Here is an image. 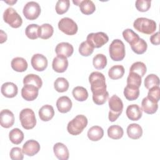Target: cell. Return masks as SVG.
<instances>
[{
    "mask_svg": "<svg viewBox=\"0 0 160 160\" xmlns=\"http://www.w3.org/2000/svg\"><path fill=\"white\" fill-rule=\"evenodd\" d=\"M89 81L92 94H102L107 91L106 78L102 73L98 71L91 72L89 76Z\"/></svg>",
    "mask_w": 160,
    "mask_h": 160,
    "instance_id": "1",
    "label": "cell"
},
{
    "mask_svg": "<svg viewBox=\"0 0 160 160\" xmlns=\"http://www.w3.org/2000/svg\"><path fill=\"white\" fill-rule=\"evenodd\" d=\"M88 125L87 118L82 114L77 115L71 121H70L67 126L68 132L73 136H77L81 134L84 129Z\"/></svg>",
    "mask_w": 160,
    "mask_h": 160,
    "instance_id": "2",
    "label": "cell"
},
{
    "mask_svg": "<svg viewBox=\"0 0 160 160\" xmlns=\"http://www.w3.org/2000/svg\"><path fill=\"white\" fill-rule=\"evenodd\" d=\"M108 104L110 109L108 118L111 122H114L121 114L123 110V103L120 98L114 94L109 99Z\"/></svg>",
    "mask_w": 160,
    "mask_h": 160,
    "instance_id": "3",
    "label": "cell"
},
{
    "mask_svg": "<svg viewBox=\"0 0 160 160\" xmlns=\"http://www.w3.org/2000/svg\"><path fill=\"white\" fill-rule=\"evenodd\" d=\"M133 27L137 31L145 34H151L156 29V23L154 20L146 18H138L133 22Z\"/></svg>",
    "mask_w": 160,
    "mask_h": 160,
    "instance_id": "4",
    "label": "cell"
},
{
    "mask_svg": "<svg viewBox=\"0 0 160 160\" xmlns=\"http://www.w3.org/2000/svg\"><path fill=\"white\" fill-rule=\"evenodd\" d=\"M109 52L112 60L114 61H122L126 54L124 42L118 39L113 40L109 45Z\"/></svg>",
    "mask_w": 160,
    "mask_h": 160,
    "instance_id": "5",
    "label": "cell"
},
{
    "mask_svg": "<svg viewBox=\"0 0 160 160\" xmlns=\"http://www.w3.org/2000/svg\"><path fill=\"white\" fill-rule=\"evenodd\" d=\"M19 120L22 128L25 129H31L36 124V119L34 111L29 108L21 110L19 113Z\"/></svg>",
    "mask_w": 160,
    "mask_h": 160,
    "instance_id": "6",
    "label": "cell"
},
{
    "mask_svg": "<svg viewBox=\"0 0 160 160\" xmlns=\"http://www.w3.org/2000/svg\"><path fill=\"white\" fill-rule=\"evenodd\" d=\"M3 19L5 22L13 28H18L22 24L21 17L12 8H8L4 11Z\"/></svg>",
    "mask_w": 160,
    "mask_h": 160,
    "instance_id": "7",
    "label": "cell"
},
{
    "mask_svg": "<svg viewBox=\"0 0 160 160\" xmlns=\"http://www.w3.org/2000/svg\"><path fill=\"white\" fill-rule=\"evenodd\" d=\"M109 41V37L103 32H92L88 35L86 41L94 48H99L106 44Z\"/></svg>",
    "mask_w": 160,
    "mask_h": 160,
    "instance_id": "8",
    "label": "cell"
},
{
    "mask_svg": "<svg viewBox=\"0 0 160 160\" xmlns=\"http://www.w3.org/2000/svg\"><path fill=\"white\" fill-rule=\"evenodd\" d=\"M59 29L64 34L69 36L74 35L78 32L77 24L69 18H63L58 22Z\"/></svg>",
    "mask_w": 160,
    "mask_h": 160,
    "instance_id": "9",
    "label": "cell"
},
{
    "mask_svg": "<svg viewBox=\"0 0 160 160\" xmlns=\"http://www.w3.org/2000/svg\"><path fill=\"white\" fill-rule=\"evenodd\" d=\"M40 5L35 1H30L24 6L22 12L24 17L29 20L36 19L41 14Z\"/></svg>",
    "mask_w": 160,
    "mask_h": 160,
    "instance_id": "10",
    "label": "cell"
},
{
    "mask_svg": "<svg viewBox=\"0 0 160 160\" xmlns=\"http://www.w3.org/2000/svg\"><path fill=\"white\" fill-rule=\"evenodd\" d=\"M31 63L34 68L37 71H43L48 66V59L46 56L41 54H35L32 56L31 60Z\"/></svg>",
    "mask_w": 160,
    "mask_h": 160,
    "instance_id": "11",
    "label": "cell"
},
{
    "mask_svg": "<svg viewBox=\"0 0 160 160\" xmlns=\"http://www.w3.org/2000/svg\"><path fill=\"white\" fill-rule=\"evenodd\" d=\"M39 93V89L31 84H24L21 89V96L24 99L28 101L35 100Z\"/></svg>",
    "mask_w": 160,
    "mask_h": 160,
    "instance_id": "12",
    "label": "cell"
},
{
    "mask_svg": "<svg viewBox=\"0 0 160 160\" xmlns=\"http://www.w3.org/2000/svg\"><path fill=\"white\" fill-rule=\"evenodd\" d=\"M52 67L54 71L62 73L66 71L68 67V60L66 57L62 55H58L53 59Z\"/></svg>",
    "mask_w": 160,
    "mask_h": 160,
    "instance_id": "13",
    "label": "cell"
},
{
    "mask_svg": "<svg viewBox=\"0 0 160 160\" xmlns=\"http://www.w3.org/2000/svg\"><path fill=\"white\" fill-rule=\"evenodd\" d=\"M22 152L25 155L33 156L36 154L40 150L39 143L33 139L27 141L22 146Z\"/></svg>",
    "mask_w": 160,
    "mask_h": 160,
    "instance_id": "14",
    "label": "cell"
},
{
    "mask_svg": "<svg viewBox=\"0 0 160 160\" xmlns=\"http://www.w3.org/2000/svg\"><path fill=\"white\" fill-rule=\"evenodd\" d=\"M14 122V116L9 109H3L0 112V124L4 128H11Z\"/></svg>",
    "mask_w": 160,
    "mask_h": 160,
    "instance_id": "15",
    "label": "cell"
},
{
    "mask_svg": "<svg viewBox=\"0 0 160 160\" xmlns=\"http://www.w3.org/2000/svg\"><path fill=\"white\" fill-rule=\"evenodd\" d=\"M1 91L4 97L8 98H12L18 94V89L14 83L7 82L1 86Z\"/></svg>",
    "mask_w": 160,
    "mask_h": 160,
    "instance_id": "16",
    "label": "cell"
},
{
    "mask_svg": "<svg viewBox=\"0 0 160 160\" xmlns=\"http://www.w3.org/2000/svg\"><path fill=\"white\" fill-rule=\"evenodd\" d=\"M53 152L55 156L60 160L69 159V153L68 148L62 142H57L53 146Z\"/></svg>",
    "mask_w": 160,
    "mask_h": 160,
    "instance_id": "17",
    "label": "cell"
},
{
    "mask_svg": "<svg viewBox=\"0 0 160 160\" xmlns=\"http://www.w3.org/2000/svg\"><path fill=\"white\" fill-rule=\"evenodd\" d=\"M141 109L145 113L152 114L157 111L158 109V102L154 101L147 96L142 100Z\"/></svg>",
    "mask_w": 160,
    "mask_h": 160,
    "instance_id": "18",
    "label": "cell"
},
{
    "mask_svg": "<svg viewBox=\"0 0 160 160\" xmlns=\"http://www.w3.org/2000/svg\"><path fill=\"white\" fill-rule=\"evenodd\" d=\"M72 103L71 99L66 96L59 98L56 101V107L58 110L61 113H66L72 108Z\"/></svg>",
    "mask_w": 160,
    "mask_h": 160,
    "instance_id": "19",
    "label": "cell"
},
{
    "mask_svg": "<svg viewBox=\"0 0 160 160\" xmlns=\"http://www.w3.org/2000/svg\"><path fill=\"white\" fill-rule=\"evenodd\" d=\"M126 114L131 121H138L142 117V110L138 104H131L128 106Z\"/></svg>",
    "mask_w": 160,
    "mask_h": 160,
    "instance_id": "20",
    "label": "cell"
},
{
    "mask_svg": "<svg viewBox=\"0 0 160 160\" xmlns=\"http://www.w3.org/2000/svg\"><path fill=\"white\" fill-rule=\"evenodd\" d=\"M55 52L57 55H62L66 58L71 56L74 52L73 46L69 42H62L56 46Z\"/></svg>",
    "mask_w": 160,
    "mask_h": 160,
    "instance_id": "21",
    "label": "cell"
},
{
    "mask_svg": "<svg viewBox=\"0 0 160 160\" xmlns=\"http://www.w3.org/2000/svg\"><path fill=\"white\" fill-rule=\"evenodd\" d=\"M39 116L42 121H49L54 116V110L52 106L46 104L39 110Z\"/></svg>",
    "mask_w": 160,
    "mask_h": 160,
    "instance_id": "22",
    "label": "cell"
},
{
    "mask_svg": "<svg viewBox=\"0 0 160 160\" xmlns=\"http://www.w3.org/2000/svg\"><path fill=\"white\" fill-rule=\"evenodd\" d=\"M127 134L131 139H138L142 135V129L138 124H130L127 128Z\"/></svg>",
    "mask_w": 160,
    "mask_h": 160,
    "instance_id": "23",
    "label": "cell"
},
{
    "mask_svg": "<svg viewBox=\"0 0 160 160\" xmlns=\"http://www.w3.org/2000/svg\"><path fill=\"white\" fill-rule=\"evenodd\" d=\"M11 68L17 72H24L28 68V62L25 59L21 57H16L12 59L11 62Z\"/></svg>",
    "mask_w": 160,
    "mask_h": 160,
    "instance_id": "24",
    "label": "cell"
},
{
    "mask_svg": "<svg viewBox=\"0 0 160 160\" xmlns=\"http://www.w3.org/2000/svg\"><path fill=\"white\" fill-rule=\"evenodd\" d=\"M87 135L91 141H98L103 137L104 131L101 127L94 126L89 129Z\"/></svg>",
    "mask_w": 160,
    "mask_h": 160,
    "instance_id": "25",
    "label": "cell"
},
{
    "mask_svg": "<svg viewBox=\"0 0 160 160\" xmlns=\"http://www.w3.org/2000/svg\"><path fill=\"white\" fill-rule=\"evenodd\" d=\"M79 7L81 12L85 15H90L96 10L95 4L91 0L80 1Z\"/></svg>",
    "mask_w": 160,
    "mask_h": 160,
    "instance_id": "26",
    "label": "cell"
},
{
    "mask_svg": "<svg viewBox=\"0 0 160 160\" xmlns=\"http://www.w3.org/2000/svg\"><path fill=\"white\" fill-rule=\"evenodd\" d=\"M124 96L128 101L136 100L139 96V88L127 84L124 89Z\"/></svg>",
    "mask_w": 160,
    "mask_h": 160,
    "instance_id": "27",
    "label": "cell"
},
{
    "mask_svg": "<svg viewBox=\"0 0 160 160\" xmlns=\"http://www.w3.org/2000/svg\"><path fill=\"white\" fill-rule=\"evenodd\" d=\"M23 84L24 85L31 84L39 89L42 85V81L41 78L38 75L34 74H29L24 78Z\"/></svg>",
    "mask_w": 160,
    "mask_h": 160,
    "instance_id": "28",
    "label": "cell"
},
{
    "mask_svg": "<svg viewBox=\"0 0 160 160\" xmlns=\"http://www.w3.org/2000/svg\"><path fill=\"white\" fill-rule=\"evenodd\" d=\"M74 98L78 101H84L88 98V92L87 89L82 86L75 87L72 91Z\"/></svg>",
    "mask_w": 160,
    "mask_h": 160,
    "instance_id": "29",
    "label": "cell"
},
{
    "mask_svg": "<svg viewBox=\"0 0 160 160\" xmlns=\"http://www.w3.org/2000/svg\"><path fill=\"white\" fill-rule=\"evenodd\" d=\"M124 74V68L122 65L112 66L108 71V76L111 79L116 80L121 78Z\"/></svg>",
    "mask_w": 160,
    "mask_h": 160,
    "instance_id": "30",
    "label": "cell"
},
{
    "mask_svg": "<svg viewBox=\"0 0 160 160\" xmlns=\"http://www.w3.org/2000/svg\"><path fill=\"white\" fill-rule=\"evenodd\" d=\"M124 134L122 128L118 125H112L108 129V136L112 139H119Z\"/></svg>",
    "mask_w": 160,
    "mask_h": 160,
    "instance_id": "31",
    "label": "cell"
},
{
    "mask_svg": "<svg viewBox=\"0 0 160 160\" xmlns=\"http://www.w3.org/2000/svg\"><path fill=\"white\" fill-rule=\"evenodd\" d=\"M9 138L12 143L19 144L24 139V133L19 128H14L9 132Z\"/></svg>",
    "mask_w": 160,
    "mask_h": 160,
    "instance_id": "32",
    "label": "cell"
},
{
    "mask_svg": "<svg viewBox=\"0 0 160 160\" xmlns=\"http://www.w3.org/2000/svg\"><path fill=\"white\" fill-rule=\"evenodd\" d=\"M54 32L53 27L48 23L43 24L39 26V38L42 39H48L50 38Z\"/></svg>",
    "mask_w": 160,
    "mask_h": 160,
    "instance_id": "33",
    "label": "cell"
},
{
    "mask_svg": "<svg viewBox=\"0 0 160 160\" xmlns=\"http://www.w3.org/2000/svg\"><path fill=\"white\" fill-rule=\"evenodd\" d=\"M122 36L126 42L131 46L137 42L140 39L138 34L134 32L131 29H126L124 30L122 32Z\"/></svg>",
    "mask_w": 160,
    "mask_h": 160,
    "instance_id": "34",
    "label": "cell"
},
{
    "mask_svg": "<svg viewBox=\"0 0 160 160\" xmlns=\"http://www.w3.org/2000/svg\"><path fill=\"white\" fill-rule=\"evenodd\" d=\"M69 86V82L64 78H58L54 82V87L56 91L64 92L68 91Z\"/></svg>",
    "mask_w": 160,
    "mask_h": 160,
    "instance_id": "35",
    "label": "cell"
},
{
    "mask_svg": "<svg viewBox=\"0 0 160 160\" xmlns=\"http://www.w3.org/2000/svg\"><path fill=\"white\" fill-rule=\"evenodd\" d=\"M92 64L96 69H102L107 65V58L102 54H98L93 58Z\"/></svg>",
    "mask_w": 160,
    "mask_h": 160,
    "instance_id": "36",
    "label": "cell"
},
{
    "mask_svg": "<svg viewBox=\"0 0 160 160\" xmlns=\"http://www.w3.org/2000/svg\"><path fill=\"white\" fill-rule=\"evenodd\" d=\"M39 26L36 24L28 25L25 29L26 36L30 39H36L39 38Z\"/></svg>",
    "mask_w": 160,
    "mask_h": 160,
    "instance_id": "37",
    "label": "cell"
},
{
    "mask_svg": "<svg viewBox=\"0 0 160 160\" xmlns=\"http://www.w3.org/2000/svg\"><path fill=\"white\" fill-rule=\"evenodd\" d=\"M147 71L145 64L141 61H137L134 62L129 69V72H133L139 74L141 78L144 76Z\"/></svg>",
    "mask_w": 160,
    "mask_h": 160,
    "instance_id": "38",
    "label": "cell"
},
{
    "mask_svg": "<svg viewBox=\"0 0 160 160\" xmlns=\"http://www.w3.org/2000/svg\"><path fill=\"white\" fill-rule=\"evenodd\" d=\"M131 49L134 52L137 54H142L144 53L148 48V45L146 42L142 38H140L139 41L131 46Z\"/></svg>",
    "mask_w": 160,
    "mask_h": 160,
    "instance_id": "39",
    "label": "cell"
},
{
    "mask_svg": "<svg viewBox=\"0 0 160 160\" xmlns=\"http://www.w3.org/2000/svg\"><path fill=\"white\" fill-rule=\"evenodd\" d=\"M142 82L141 77L133 72H129V74L127 78V84L134 87L139 88L140 87Z\"/></svg>",
    "mask_w": 160,
    "mask_h": 160,
    "instance_id": "40",
    "label": "cell"
},
{
    "mask_svg": "<svg viewBox=\"0 0 160 160\" xmlns=\"http://www.w3.org/2000/svg\"><path fill=\"white\" fill-rule=\"evenodd\" d=\"M159 85V79L158 76L154 74L148 75L144 79V86L146 89L150 88Z\"/></svg>",
    "mask_w": 160,
    "mask_h": 160,
    "instance_id": "41",
    "label": "cell"
},
{
    "mask_svg": "<svg viewBox=\"0 0 160 160\" xmlns=\"http://www.w3.org/2000/svg\"><path fill=\"white\" fill-rule=\"evenodd\" d=\"M70 6L69 0H59L56 4V12L58 14H63L68 11Z\"/></svg>",
    "mask_w": 160,
    "mask_h": 160,
    "instance_id": "42",
    "label": "cell"
},
{
    "mask_svg": "<svg viewBox=\"0 0 160 160\" xmlns=\"http://www.w3.org/2000/svg\"><path fill=\"white\" fill-rule=\"evenodd\" d=\"M94 48L92 47L87 41H83L79 47V52L82 56H89L91 55L94 51Z\"/></svg>",
    "mask_w": 160,
    "mask_h": 160,
    "instance_id": "43",
    "label": "cell"
},
{
    "mask_svg": "<svg viewBox=\"0 0 160 160\" xmlns=\"http://www.w3.org/2000/svg\"><path fill=\"white\" fill-rule=\"evenodd\" d=\"M151 1L149 0H137L135 6L138 11L140 12H146L151 8Z\"/></svg>",
    "mask_w": 160,
    "mask_h": 160,
    "instance_id": "44",
    "label": "cell"
},
{
    "mask_svg": "<svg viewBox=\"0 0 160 160\" xmlns=\"http://www.w3.org/2000/svg\"><path fill=\"white\" fill-rule=\"evenodd\" d=\"M148 97L154 101L158 102L160 99V88L159 86H154L149 89L148 93Z\"/></svg>",
    "mask_w": 160,
    "mask_h": 160,
    "instance_id": "45",
    "label": "cell"
},
{
    "mask_svg": "<svg viewBox=\"0 0 160 160\" xmlns=\"http://www.w3.org/2000/svg\"><path fill=\"white\" fill-rule=\"evenodd\" d=\"M22 150L19 147L12 148L9 153L10 158L12 160H22L24 158Z\"/></svg>",
    "mask_w": 160,
    "mask_h": 160,
    "instance_id": "46",
    "label": "cell"
},
{
    "mask_svg": "<svg viewBox=\"0 0 160 160\" xmlns=\"http://www.w3.org/2000/svg\"><path fill=\"white\" fill-rule=\"evenodd\" d=\"M109 97L108 91L99 94H92L93 102L97 105H102L106 102Z\"/></svg>",
    "mask_w": 160,
    "mask_h": 160,
    "instance_id": "47",
    "label": "cell"
},
{
    "mask_svg": "<svg viewBox=\"0 0 160 160\" xmlns=\"http://www.w3.org/2000/svg\"><path fill=\"white\" fill-rule=\"evenodd\" d=\"M150 41L154 45H159L160 43L159 40V32H156L150 37Z\"/></svg>",
    "mask_w": 160,
    "mask_h": 160,
    "instance_id": "48",
    "label": "cell"
},
{
    "mask_svg": "<svg viewBox=\"0 0 160 160\" xmlns=\"http://www.w3.org/2000/svg\"><path fill=\"white\" fill-rule=\"evenodd\" d=\"M7 40V34L2 30H1V41L0 42L2 44Z\"/></svg>",
    "mask_w": 160,
    "mask_h": 160,
    "instance_id": "49",
    "label": "cell"
},
{
    "mask_svg": "<svg viewBox=\"0 0 160 160\" xmlns=\"http://www.w3.org/2000/svg\"><path fill=\"white\" fill-rule=\"evenodd\" d=\"M4 2L11 6H12L14 4H15L17 2V1H4Z\"/></svg>",
    "mask_w": 160,
    "mask_h": 160,
    "instance_id": "50",
    "label": "cell"
}]
</instances>
